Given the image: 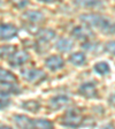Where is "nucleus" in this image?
I'll return each instance as SVG.
<instances>
[{"label": "nucleus", "instance_id": "nucleus-13", "mask_svg": "<svg viewBox=\"0 0 115 129\" xmlns=\"http://www.w3.org/2000/svg\"><path fill=\"white\" fill-rule=\"evenodd\" d=\"M23 17L27 21H29L30 23H40V22H43L44 20V15L40 12H37V11H28L23 14Z\"/></svg>", "mask_w": 115, "mask_h": 129}, {"label": "nucleus", "instance_id": "nucleus-21", "mask_svg": "<svg viewBox=\"0 0 115 129\" xmlns=\"http://www.w3.org/2000/svg\"><path fill=\"white\" fill-rule=\"evenodd\" d=\"M15 50L16 48L13 47V46H1V47H0V56H6V58H8Z\"/></svg>", "mask_w": 115, "mask_h": 129}, {"label": "nucleus", "instance_id": "nucleus-22", "mask_svg": "<svg viewBox=\"0 0 115 129\" xmlns=\"http://www.w3.org/2000/svg\"><path fill=\"white\" fill-rule=\"evenodd\" d=\"M105 51L110 55H115V40H109L105 44Z\"/></svg>", "mask_w": 115, "mask_h": 129}, {"label": "nucleus", "instance_id": "nucleus-2", "mask_svg": "<svg viewBox=\"0 0 115 129\" xmlns=\"http://www.w3.org/2000/svg\"><path fill=\"white\" fill-rule=\"evenodd\" d=\"M83 116L81 115V113L78 112L76 108H70L64 113V115L62 116L61 124L64 127H70V128H76V127H81L83 123Z\"/></svg>", "mask_w": 115, "mask_h": 129}, {"label": "nucleus", "instance_id": "nucleus-17", "mask_svg": "<svg viewBox=\"0 0 115 129\" xmlns=\"http://www.w3.org/2000/svg\"><path fill=\"white\" fill-rule=\"evenodd\" d=\"M74 3L80 7L84 8H94L102 5L101 0H74Z\"/></svg>", "mask_w": 115, "mask_h": 129}, {"label": "nucleus", "instance_id": "nucleus-23", "mask_svg": "<svg viewBox=\"0 0 115 129\" xmlns=\"http://www.w3.org/2000/svg\"><path fill=\"white\" fill-rule=\"evenodd\" d=\"M11 1L16 8H24L29 3V0H11Z\"/></svg>", "mask_w": 115, "mask_h": 129}, {"label": "nucleus", "instance_id": "nucleus-6", "mask_svg": "<svg viewBox=\"0 0 115 129\" xmlns=\"http://www.w3.org/2000/svg\"><path fill=\"white\" fill-rule=\"evenodd\" d=\"M19 34V30L15 25L13 24H0V39L3 40H9L13 39L17 36Z\"/></svg>", "mask_w": 115, "mask_h": 129}, {"label": "nucleus", "instance_id": "nucleus-12", "mask_svg": "<svg viewBox=\"0 0 115 129\" xmlns=\"http://www.w3.org/2000/svg\"><path fill=\"white\" fill-rule=\"evenodd\" d=\"M72 47H74V43L68 38H60L55 43V48L62 53H67V52L71 51Z\"/></svg>", "mask_w": 115, "mask_h": 129}, {"label": "nucleus", "instance_id": "nucleus-3", "mask_svg": "<svg viewBox=\"0 0 115 129\" xmlns=\"http://www.w3.org/2000/svg\"><path fill=\"white\" fill-rule=\"evenodd\" d=\"M21 75L25 81L33 84L42 83L47 78L46 73L38 68H23L21 70Z\"/></svg>", "mask_w": 115, "mask_h": 129}, {"label": "nucleus", "instance_id": "nucleus-1", "mask_svg": "<svg viewBox=\"0 0 115 129\" xmlns=\"http://www.w3.org/2000/svg\"><path fill=\"white\" fill-rule=\"evenodd\" d=\"M80 20L86 27L94 28L104 35H114L115 34V22L100 14L85 13L80 16Z\"/></svg>", "mask_w": 115, "mask_h": 129}, {"label": "nucleus", "instance_id": "nucleus-18", "mask_svg": "<svg viewBox=\"0 0 115 129\" xmlns=\"http://www.w3.org/2000/svg\"><path fill=\"white\" fill-rule=\"evenodd\" d=\"M21 106L25 111L31 112V113H37L40 108V104L37 102V100H27V102L22 103Z\"/></svg>", "mask_w": 115, "mask_h": 129}, {"label": "nucleus", "instance_id": "nucleus-19", "mask_svg": "<svg viewBox=\"0 0 115 129\" xmlns=\"http://www.w3.org/2000/svg\"><path fill=\"white\" fill-rule=\"evenodd\" d=\"M33 128H43V129L53 128V122H51L47 119H33Z\"/></svg>", "mask_w": 115, "mask_h": 129}, {"label": "nucleus", "instance_id": "nucleus-11", "mask_svg": "<svg viewBox=\"0 0 115 129\" xmlns=\"http://www.w3.org/2000/svg\"><path fill=\"white\" fill-rule=\"evenodd\" d=\"M55 36V31L52 29H42L37 34V38L39 40V43H48V42L53 40Z\"/></svg>", "mask_w": 115, "mask_h": 129}, {"label": "nucleus", "instance_id": "nucleus-5", "mask_svg": "<svg viewBox=\"0 0 115 129\" xmlns=\"http://www.w3.org/2000/svg\"><path fill=\"white\" fill-rule=\"evenodd\" d=\"M28 60H29V54L27 51H23V50H15L8 56V62L13 67L21 66V64L25 63Z\"/></svg>", "mask_w": 115, "mask_h": 129}, {"label": "nucleus", "instance_id": "nucleus-15", "mask_svg": "<svg viewBox=\"0 0 115 129\" xmlns=\"http://www.w3.org/2000/svg\"><path fill=\"white\" fill-rule=\"evenodd\" d=\"M71 35L78 40H86L91 36V34L89 32L88 28L84 27H75L71 31Z\"/></svg>", "mask_w": 115, "mask_h": 129}, {"label": "nucleus", "instance_id": "nucleus-20", "mask_svg": "<svg viewBox=\"0 0 115 129\" xmlns=\"http://www.w3.org/2000/svg\"><path fill=\"white\" fill-rule=\"evenodd\" d=\"M11 104V97L9 93L4 90H0V110H4V108L8 107Z\"/></svg>", "mask_w": 115, "mask_h": 129}, {"label": "nucleus", "instance_id": "nucleus-24", "mask_svg": "<svg viewBox=\"0 0 115 129\" xmlns=\"http://www.w3.org/2000/svg\"><path fill=\"white\" fill-rule=\"evenodd\" d=\"M38 1H42V3H45V4H54L60 1V0H38Z\"/></svg>", "mask_w": 115, "mask_h": 129}, {"label": "nucleus", "instance_id": "nucleus-10", "mask_svg": "<svg viewBox=\"0 0 115 129\" xmlns=\"http://www.w3.org/2000/svg\"><path fill=\"white\" fill-rule=\"evenodd\" d=\"M14 122L19 128H33V119H30L29 116L23 115V114H15L13 116Z\"/></svg>", "mask_w": 115, "mask_h": 129}, {"label": "nucleus", "instance_id": "nucleus-4", "mask_svg": "<svg viewBox=\"0 0 115 129\" xmlns=\"http://www.w3.org/2000/svg\"><path fill=\"white\" fill-rule=\"evenodd\" d=\"M78 93L81 96H83L84 98H96L98 96V90H97V85L94 83V81H89L85 83L81 84L78 88Z\"/></svg>", "mask_w": 115, "mask_h": 129}, {"label": "nucleus", "instance_id": "nucleus-14", "mask_svg": "<svg viewBox=\"0 0 115 129\" xmlns=\"http://www.w3.org/2000/svg\"><path fill=\"white\" fill-rule=\"evenodd\" d=\"M69 62L76 67H81V66H83L85 64L86 62V56L83 52H75V53L70 54L69 56Z\"/></svg>", "mask_w": 115, "mask_h": 129}, {"label": "nucleus", "instance_id": "nucleus-7", "mask_svg": "<svg viewBox=\"0 0 115 129\" xmlns=\"http://www.w3.org/2000/svg\"><path fill=\"white\" fill-rule=\"evenodd\" d=\"M70 104V98L66 94H58V96L53 97L52 99H50V107L53 111H59L62 108L67 107Z\"/></svg>", "mask_w": 115, "mask_h": 129}, {"label": "nucleus", "instance_id": "nucleus-16", "mask_svg": "<svg viewBox=\"0 0 115 129\" xmlns=\"http://www.w3.org/2000/svg\"><path fill=\"white\" fill-rule=\"evenodd\" d=\"M93 70L98 75L105 76V75H108L110 73V66L107 61H99L93 66Z\"/></svg>", "mask_w": 115, "mask_h": 129}, {"label": "nucleus", "instance_id": "nucleus-9", "mask_svg": "<svg viewBox=\"0 0 115 129\" xmlns=\"http://www.w3.org/2000/svg\"><path fill=\"white\" fill-rule=\"evenodd\" d=\"M45 66L47 67V69H50L51 72H56V70L63 68L64 60H63V58L60 55H51L45 59Z\"/></svg>", "mask_w": 115, "mask_h": 129}, {"label": "nucleus", "instance_id": "nucleus-8", "mask_svg": "<svg viewBox=\"0 0 115 129\" xmlns=\"http://www.w3.org/2000/svg\"><path fill=\"white\" fill-rule=\"evenodd\" d=\"M0 84L7 85L9 88L16 86L17 85V77L9 70L0 67Z\"/></svg>", "mask_w": 115, "mask_h": 129}]
</instances>
